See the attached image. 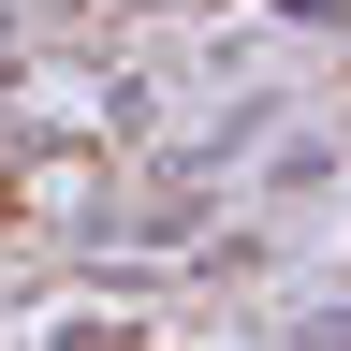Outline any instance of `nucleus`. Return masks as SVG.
Returning a JSON list of instances; mask_svg holds the SVG:
<instances>
[{
    "mask_svg": "<svg viewBox=\"0 0 351 351\" xmlns=\"http://www.w3.org/2000/svg\"><path fill=\"white\" fill-rule=\"evenodd\" d=\"M0 29H15V0H0Z\"/></svg>",
    "mask_w": 351,
    "mask_h": 351,
    "instance_id": "nucleus-1",
    "label": "nucleus"
}]
</instances>
